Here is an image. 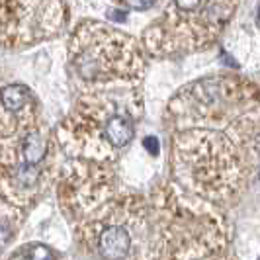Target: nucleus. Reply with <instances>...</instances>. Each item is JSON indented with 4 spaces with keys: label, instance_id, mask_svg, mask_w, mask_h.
<instances>
[{
    "label": "nucleus",
    "instance_id": "nucleus-7",
    "mask_svg": "<svg viewBox=\"0 0 260 260\" xmlns=\"http://www.w3.org/2000/svg\"><path fill=\"white\" fill-rule=\"evenodd\" d=\"M145 147L149 149V153L156 155V153H158V139H156V137H147V139H145Z\"/></svg>",
    "mask_w": 260,
    "mask_h": 260
},
{
    "label": "nucleus",
    "instance_id": "nucleus-8",
    "mask_svg": "<svg viewBox=\"0 0 260 260\" xmlns=\"http://www.w3.org/2000/svg\"><path fill=\"white\" fill-rule=\"evenodd\" d=\"M8 239H10V229H8L4 223H0V247H2Z\"/></svg>",
    "mask_w": 260,
    "mask_h": 260
},
{
    "label": "nucleus",
    "instance_id": "nucleus-4",
    "mask_svg": "<svg viewBox=\"0 0 260 260\" xmlns=\"http://www.w3.org/2000/svg\"><path fill=\"white\" fill-rule=\"evenodd\" d=\"M38 100L22 82L0 84V137H14L34 129Z\"/></svg>",
    "mask_w": 260,
    "mask_h": 260
},
{
    "label": "nucleus",
    "instance_id": "nucleus-1",
    "mask_svg": "<svg viewBox=\"0 0 260 260\" xmlns=\"http://www.w3.org/2000/svg\"><path fill=\"white\" fill-rule=\"evenodd\" d=\"M69 65L80 88L141 84L145 55L127 34L98 20H82L69 38Z\"/></svg>",
    "mask_w": 260,
    "mask_h": 260
},
{
    "label": "nucleus",
    "instance_id": "nucleus-9",
    "mask_svg": "<svg viewBox=\"0 0 260 260\" xmlns=\"http://www.w3.org/2000/svg\"><path fill=\"white\" fill-rule=\"evenodd\" d=\"M14 260H29V256H27V254H18Z\"/></svg>",
    "mask_w": 260,
    "mask_h": 260
},
{
    "label": "nucleus",
    "instance_id": "nucleus-3",
    "mask_svg": "<svg viewBox=\"0 0 260 260\" xmlns=\"http://www.w3.org/2000/svg\"><path fill=\"white\" fill-rule=\"evenodd\" d=\"M65 22V0H0V45L31 47L59 36Z\"/></svg>",
    "mask_w": 260,
    "mask_h": 260
},
{
    "label": "nucleus",
    "instance_id": "nucleus-6",
    "mask_svg": "<svg viewBox=\"0 0 260 260\" xmlns=\"http://www.w3.org/2000/svg\"><path fill=\"white\" fill-rule=\"evenodd\" d=\"M29 260H53V252L43 245H34L29 252Z\"/></svg>",
    "mask_w": 260,
    "mask_h": 260
},
{
    "label": "nucleus",
    "instance_id": "nucleus-5",
    "mask_svg": "<svg viewBox=\"0 0 260 260\" xmlns=\"http://www.w3.org/2000/svg\"><path fill=\"white\" fill-rule=\"evenodd\" d=\"M131 247V237L123 227H108L98 239L100 254L106 260H121Z\"/></svg>",
    "mask_w": 260,
    "mask_h": 260
},
{
    "label": "nucleus",
    "instance_id": "nucleus-2",
    "mask_svg": "<svg viewBox=\"0 0 260 260\" xmlns=\"http://www.w3.org/2000/svg\"><path fill=\"white\" fill-rule=\"evenodd\" d=\"M239 0H169L155 24L143 31L141 47L153 57L204 51L231 22Z\"/></svg>",
    "mask_w": 260,
    "mask_h": 260
}]
</instances>
